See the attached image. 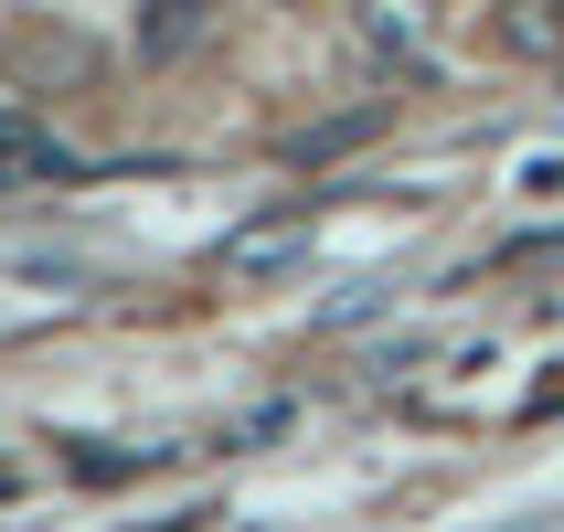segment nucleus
I'll return each mask as SVG.
<instances>
[{
  "label": "nucleus",
  "instance_id": "f257e3e1",
  "mask_svg": "<svg viewBox=\"0 0 564 532\" xmlns=\"http://www.w3.org/2000/svg\"><path fill=\"white\" fill-rule=\"evenodd\" d=\"M86 160L64 150L54 128H32L22 107H0V192H22V182H75Z\"/></svg>",
  "mask_w": 564,
  "mask_h": 532
},
{
  "label": "nucleus",
  "instance_id": "f03ea898",
  "mask_svg": "<svg viewBox=\"0 0 564 532\" xmlns=\"http://www.w3.org/2000/svg\"><path fill=\"white\" fill-rule=\"evenodd\" d=\"M203 32H214V0H139V64L203 54Z\"/></svg>",
  "mask_w": 564,
  "mask_h": 532
},
{
  "label": "nucleus",
  "instance_id": "7ed1b4c3",
  "mask_svg": "<svg viewBox=\"0 0 564 532\" xmlns=\"http://www.w3.org/2000/svg\"><path fill=\"white\" fill-rule=\"evenodd\" d=\"M362 43L394 54V64H426V0H373L362 11Z\"/></svg>",
  "mask_w": 564,
  "mask_h": 532
},
{
  "label": "nucleus",
  "instance_id": "20e7f679",
  "mask_svg": "<svg viewBox=\"0 0 564 532\" xmlns=\"http://www.w3.org/2000/svg\"><path fill=\"white\" fill-rule=\"evenodd\" d=\"M288 246H299V214H267V224H246V235L224 246V267H235V278H278Z\"/></svg>",
  "mask_w": 564,
  "mask_h": 532
},
{
  "label": "nucleus",
  "instance_id": "39448f33",
  "mask_svg": "<svg viewBox=\"0 0 564 532\" xmlns=\"http://www.w3.org/2000/svg\"><path fill=\"white\" fill-rule=\"evenodd\" d=\"M373 128H383V107H351V118H319V128H299V139H288V160H299V171H310V160H341V150H362Z\"/></svg>",
  "mask_w": 564,
  "mask_h": 532
},
{
  "label": "nucleus",
  "instance_id": "423d86ee",
  "mask_svg": "<svg viewBox=\"0 0 564 532\" xmlns=\"http://www.w3.org/2000/svg\"><path fill=\"white\" fill-rule=\"evenodd\" d=\"M501 43L511 54H564V0H501Z\"/></svg>",
  "mask_w": 564,
  "mask_h": 532
},
{
  "label": "nucleus",
  "instance_id": "0eeeda50",
  "mask_svg": "<svg viewBox=\"0 0 564 532\" xmlns=\"http://www.w3.org/2000/svg\"><path fill=\"white\" fill-rule=\"evenodd\" d=\"M86 43H75V32H22V43H11V75H64V86H75V75H86Z\"/></svg>",
  "mask_w": 564,
  "mask_h": 532
},
{
  "label": "nucleus",
  "instance_id": "6e6552de",
  "mask_svg": "<svg viewBox=\"0 0 564 532\" xmlns=\"http://www.w3.org/2000/svg\"><path fill=\"white\" fill-rule=\"evenodd\" d=\"M75 479L107 490V479H139V458H128V447H75Z\"/></svg>",
  "mask_w": 564,
  "mask_h": 532
},
{
  "label": "nucleus",
  "instance_id": "1a4fd4ad",
  "mask_svg": "<svg viewBox=\"0 0 564 532\" xmlns=\"http://www.w3.org/2000/svg\"><path fill=\"white\" fill-rule=\"evenodd\" d=\"M426 351H437V341H373V373H415Z\"/></svg>",
  "mask_w": 564,
  "mask_h": 532
}]
</instances>
